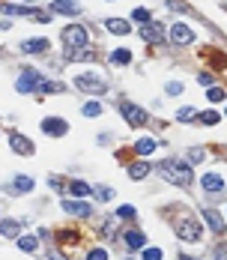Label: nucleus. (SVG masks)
Listing matches in <instances>:
<instances>
[{
  "label": "nucleus",
  "instance_id": "nucleus-37",
  "mask_svg": "<svg viewBox=\"0 0 227 260\" xmlns=\"http://www.w3.org/2000/svg\"><path fill=\"white\" fill-rule=\"evenodd\" d=\"M165 90H168L170 96H179V93H182V84H179V81H170V84H168Z\"/></svg>",
  "mask_w": 227,
  "mask_h": 260
},
{
  "label": "nucleus",
  "instance_id": "nucleus-9",
  "mask_svg": "<svg viewBox=\"0 0 227 260\" xmlns=\"http://www.w3.org/2000/svg\"><path fill=\"white\" fill-rule=\"evenodd\" d=\"M42 132L51 135V138H60V135L69 132V126H66L63 120H57V117H45V120H42Z\"/></svg>",
  "mask_w": 227,
  "mask_h": 260
},
{
  "label": "nucleus",
  "instance_id": "nucleus-17",
  "mask_svg": "<svg viewBox=\"0 0 227 260\" xmlns=\"http://www.w3.org/2000/svg\"><path fill=\"white\" fill-rule=\"evenodd\" d=\"M203 218H206V225L212 228V233H221L224 231V221H221V215L215 209H203Z\"/></svg>",
  "mask_w": 227,
  "mask_h": 260
},
{
  "label": "nucleus",
  "instance_id": "nucleus-12",
  "mask_svg": "<svg viewBox=\"0 0 227 260\" xmlns=\"http://www.w3.org/2000/svg\"><path fill=\"white\" fill-rule=\"evenodd\" d=\"M63 209H66V212H72V215H81V218L93 215V209H90V203H87V201H63Z\"/></svg>",
  "mask_w": 227,
  "mask_h": 260
},
{
  "label": "nucleus",
  "instance_id": "nucleus-35",
  "mask_svg": "<svg viewBox=\"0 0 227 260\" xmlns=\"http://www.w3.org/2000/svg\"><path fill=\"white\" fill-rule=\"evenodd\" d=\"M143 260H162V248H146L143 251Z\"/></svg>",
  "mask_w": 227,
  "mask_h": 260
},
{
  "label": "nucleus",
  "instance_id": "nucleus-23",
  "mask_svg": "<svg viewBox=\"0 0 227 260\" xmlns=\"http://www.w3.org/2000/svg\"><path fill=\"white\" fill-rule=\"evenodd\" d=\"M66 57H69V60H93L96 54H93V51H87V48H69V51H66Z\"/></svg>",
  "mask_w": 227,
  "mask_h": 260
},
{
  "label": "nucleus",
  "instance_id": "nucleus-2",
  "mask_svg": "<svg viewBox=\"0 0 227 260\" xmlns=\"http://www.w3.org/2000/svg\"><path fill=\"white\" fill-rule=\"evenodd\" d=\"M176 233H179V239H185V242H200L203 228L198 225L195 215H179V218H176Z\"/></svg>",
  "mask_w": 227,
  "mask_h": 260
},
{
  "label": "nucleus",
  "instance_id": "nucleus-16",
  "mask_svg": "<svg viewBox=\"0 0 227 260\" xmlns=\"http://www.w3.org/2000/svg\"><path fill=\"white\" fill-rule=\"evenodd\" d=\"M156 146H159L156 138H141V141H135V153H138V156H149Z\"/></svg>",
  "mask_w": 227,
  "mask_h": 260
},
{
  "label": "nucleus",
  "instance_id": "nucleus-33",
  "mask_svg": "<svg viewBox=\"0 0 227 260\" xmlns=\"http://www.w3.org/2000/svg\"><path fill=\"white\" fill-rule=\"evenodd\" d=\"M96 195H99L102 201H111V198H114V189H111V185H99V189H96Z\"/></svg>",
  "mask_w": 227,
  "mask_h": 260
},
{
  "label": "nucleus",
  "instance_id": "nucleus-22",
  "mask_svg": "<svg viewBox=\"0 0 227 260\" xmlns=\"http://www.w3.org/2000/svg\"><path fill=\"white\" fill-rule=\"evenodd\" d=\"M111 63H117V66H126V63H132V51L129 48H117L111 54Z\"/></svg>",
  "mask_w": 227,
  "mask_h": 260
},
{
  "label": "nucleus",
  "instance_id": "nucleus-20",
  "mask_svg": "<svg viewBox=\"0 0 227 260\" xmlns=\"http://www.w3.org/2000/svg\"><path fill=\"white\" fill-rule=\"evenodd\" d=\"M149 173V165L146 162H135V165H129V176L132 179H143Z\"/></svg>",
  "mask_w": 227,
  "mask_h": 260
},
{
  "label": "nucleus",
  "instance_id": "nucleus-10",
  "mask_svg": "<svg viewBox=\"0 0 227 260\" xmlns=\"http://www.w3.org/2000/svg\"><path fill=\"white\" fill-rule=\"evenodd\" d=\"M141 36H143V42H162L165 39V30H162V24L149 21V24L141 27Z\"/></svg>",
  "mask_w": 227,
  "mask_h": 260
},
{
  "label": "nucleus",
  "instance_id": "nucleus-26",
  "mask_svg": "<svg viewBox=\"0 0 227 260\" xmlns=\"http://www.w3.org/2000/svg\"><path fill=\"white\" fill-rule=\"evenodd\" d=\"M198 120H200L203 126H215V123H218L221 117L215 114V111H203V114H198Z\"/></svg>",
  "mask_w": 227,
  "mask_h": 260
},
{
  "label": "nucleus",
  "instance_id": "nucleus-13",
  "mask_svg": "<svg viewBox=\"0 0 227 260\" xmlns=\"http://www.w3.org/2000/svg\"><path fill=\"white\" fill-rule=\"evenodd\" d=\"M123 242H126L129 251H141V248L146 245V239H143L141 231H126V233H123Z\"/></svg>",
  "mask_w": 227,
  "mask_h": 260
},
{
  "label": "nucleus",
  "instance_id": "nucleus-6",
  "mask_svg": "<svg viewBox=\"0 0 227 260\" xmlns=\"http://www.w3.org/2000/svg\"><path fill=\"white\" fill-rule=\"evenodd\" d=\"M120 114H123V120L129 126H143L146 123V111L138 108V105H132V102H120Z\"/></svg>",
  "mask_w": 227,
  "mask_h": 260
},
{
  "label": "nucleus",
  "instance_id": "nucleus-34",
  "mask_svg": "<svg viewBox=\"0 0 227 260\" xmlns=\"http://www.w3.org/2000/svg\"><path fill=\"white\" fill-rule=\"evenodd\" d=\"M87 260H108V251H105V248H93V251L87 254Z\"/></svg>",
  "mask_w": 227,
  "mask_h": 260
},
{
  "label": "nucleus",
  "instance_id": "nucleus-31",
  "mask_svg": "<svg viewBox=\"0 0 227 260\" xmlns=\"http://www.w3.org/2000/svg\"><path fill=\"white\" fill-rule=\"evenodd\" d=\"M132 18H135V21H141V24H149V21H153L146 9H135V12H132Z\"/></svg>",
  "mask_w": 227,
  "mask_h": 260
},
{
  "label": "nucleus",
  "instance_id": "nucleus-19",
  "mask_svg": "<svg viewBox=\"0 0 227 260\" xmlns=\"http://www.w3.org/2000/svg\"><path fill=\"white\" fill-rule=\"evenodd\" d=\"M12 189H15L18 195H27V192L36 189V182H33L30 176H15V179H12Z\"/></svg>",
  "mask_w": 227,
  "mask_h": 260
},
{
  "label": "nucleus",
  "instance_id": "nucleus-4",
  "mask_svg": "<svg viewBox=\"0 0 227 260\" xmlns=\"http://www.w3.org/2000/svg\"><path fill=\"white\" fill-rule=\"evenodd\" d=\"M87 30H84V24H69L66 30H63V42H66V48H87Z\"/></svg>",
  "mask_w": 227,
  "mask_h": 260
},
{
  "label": "nucleus",
  "instance_id": "nucleus-29",
  "mask_svg": "<svg viewBox=\"0 0 227 260\" xmlns=\"http://www.w3.org/2000/svg\"><path fill=\"white\" fill-rule=\"evenodd\" d=\"M135 215H138L135 206H120V209H117V218H123V221H129V218H135Z\"/></svg>",
  "mask_w": 227,
  "mask_h": 260
},
{
  "label": "nucleus",
  "instance_id": "nucleus-15",
  "mask_svg": "<svg viewBox=\"0 0 227 260\" xmlns=\"http://www.w3.org/2000/svg\"><path fill=\"white\" fill-rule=\"evenodd\" d=\"M51 9L60 12V15H78V12H81V6H78V3H72V0H54Z\"/></svg>",
  "mask_w": 227,
  "mask_h": 260
},
{
  "label": "nucleus",
  "instance_id": "nucleus-1",
  "mask_svg": "<svg viewBox=\"0 0 227 260\" xmlns=\"http://www.w3.org/2000/svg\"><path fill=\"white\" fill-rule=\"evenodd\" d=\"M159 173L170 182V185H192V179H195V173H192V165L188 162H176V159H168V162H162L159 165Z\"/></svg>",
  "mask_w": 227,
  "mask_h": 260
},
{
  "label": "nucleus",
  "instance_id": "nucleus-18",
  "mask_svg": "<svg viewBox=\"0 0 227 260\" xmlns=\"http://www.w3.org/2000/svg\"><path fill=\"white\" fill-rule=\"evenodd\" d=\"M105 27L111 30V33H117V36H126L132 27H129V21H123V18H108L105 21Z\"/></svg>",
  "mask_w": 227,
  "mask_h": 260
},
{
  "label": "nucleus",
  "instance_id": "nucleus-38",
  "mask_svg": "<svg viewBox=\"0 0 227 260\" xmlns=\"http://www.w3.org/2000/svg\"><path fill=\"white\" fill-rule=\"evenodd\" d=\"M188 159H192V162H200V159H203V150H198V146H195V150L188 153Z\"/></svg>",
  "mask_w": 227,
  "mask_h": 260
},
{
  "label": "nucleus",
  "instance_id": "nucleus-11",
  "mask_svg": "<svg viewBox=\"0 0 227 260\" xmlns=\"http://www.w3.org/2000/svg\"><path fill=\"white\" fill-rule=\"evenodd\" d=\"M9 144H12V150L21 153V156H33V153H36V146H33L24 135H9Z\"/></svg>",
  "mask_w": 227,
  "mask_h": 260
},
{
  "label": "nucleus",
  "instance_id": "nucleus-21",
  "mask_svg": "<svg viewBox=\"0 0 227 260\" xmlns=\"http://www.w3.org/2000/svg\"><path fill=\"white\" fill-rule=\"evenodd\" d=\"M18 231H21V225H18V221H12V218L0 221V233H3V236H18Z\"/></svg>",
  "mask_w": 227,
  "mask_h": 260
},
{
  "label": "nucleus",
  "instance_id": "nucleus-3",
  "mask_svg": "<svg viewBox=\"0 0 227 260\" xmlns=\"http://www.w3.org/2000/svg\"><path fill=\"white\" fill-rule=\"evenodd\" d=\"M75 87H78V90H84V93H90V96H102V93L108 90V81H105L102 75L84 72V75H78V78H75Z\"/></svg>",
  "mask_w": 227,
  "mask_h": 260
},
{
  "label": "nucleus",
  "instance_id": "nucleus-7",
  "mask_svg": "<svg viewBox=\"0 0 227 260\" xmlns=\"http://www.w3.org/2000/svg\"><path fill=\"white\" fill-rule=\"evenodd\" d=\"M170 42L179 48V45H192L195 42V33H192V27L188 24H173L170 27Z\"/></svg>",
  "mask_w": 227,
  "mask_h": 260
},
{
  "label": "nucleus",
  "instance_id": "nucleus-32",
  "mask_svg": "<svg viewBox=\"0 0 227 260\" xmlns=\"http://www.w3.org/2000/svg\"><path fill=\"white\" fill-rule=\"evenodd\" d=\"M45 93H63V81H45Z\"/></svg>",
  "mask_w": 227,
  "mask_h": 260
},
{
  "label": "nucleus",
  "instance_id": "nucleus-39",
  "mask_svg": "<svg viewBox=\"0 0 227 260\" xmlns=\"http://www.w3.org/2000/svg\"><path fill=\"white\" fill-rule=\"evenodd\" d=\"M224 117H227V111H224Z\"/></svg>",
  "mask_w": 227,
  "mask_h": 260
},
{
  "label": "nucleus",
  "instance_id": "nucleus-27",
  "mask_svg": "<svg viewBox=\"0 0 227 260\" xmlns=\"http://www.w3.org/2000/svg\"><path fill=\"white\" fill-rule=\"evenodd\" d=\"M81 111H84L87 117H99V114H102V105H99V102H87Z\"/></svg>",
  "mask_w": 227,
  "mask_h": 260
},
{
  "label": "nucleus",
  "instance_id": "nucleus-28",
  "mask_svg": "<svg viewBox=\"0 0 227 260\" xmlns=\"http://www.w3.org/2000/svg\"><path fill=\"white\" fill-rule=\"evenodd\" d=\"M206 99H209V102H224V99H227V93H224L221 87H209V93H206Z\"/></svg>",
  "mask_w": 227,
  "mask_h": 260
},
{
  "label": "nucleus",
  "instance_id": "nucleus-24",
  "mask_svg": "<svg viewBox=\"0 0 227 260\" xmlns=\"http://www.w3.org/2000/svg\"><path fill=\"white\" fill-rule=\"evenodd\" d=\"M36 245H39V242H36V236H33V233L18 236V248H21V251H36Z\"/></svg>",
  "mask_w": 227,
  "mask_h": 260
},
{
  "label": "nucleus",
  "instance_id": "nucleus-36",
  "mask_svg": "<svg viewBox=\"0 0 227 260\" xmlns=\"http://www.w3.org/2000/svg\"><path fill=\"white\" fill-rule=\"evenodd\" d=\"M198 84H203V87H212V75H209V72H198Z\"/></svg>",
  "mask_w": 227,
  "mask_h": 260
},
{
  "label": "nucleus",
  "instance_id": "nucleus-30",
  "mask_svg": "<svg viewBox=\"0 0 227 260\" xmlns=\"http://www.w3.org/2000/svg\"><path fill=\"white\" fill-rule=\"evenodd\" d=\"M192 117H195V108H182L179 114H176V120H179V123H192Z\"/></svg>",
  "mask_w": 227,
  "mask_h": 260
},
{
  "label": "nucleus",
  "instance_id": "nucleus-14",
  "mask_svg": "<svg viewBox=\"0 0 227 260\" xmlns=\"http://www.w3.org/2000/svg\"><path fill=\"white\" fill-rule=\"evenodd\" d=\"M21 51L24 54H45L48 51V39H27V42H21Z\"/></svg>",
  "mask_w": 227,
  "mask_h": 260
},
{
  "label": "nucleus",
  "instance_id": "nucleus-25",
  "mask_svg": "<svg viewBox=\"0 0 227 260\" xmlns=\"http://www.w3.org/2000/svg\"><path fill=\"white\" fill-rule=\"evenodd\" d=\"M90 192H93V189H90L87 182H72V185H69V195H75V198H87Z\"/></svg>",
  "mask_w": 227,
  "mask_h": 260
},
{
  "label": "nucleus",
  "instance_id": "nucleus-5",
  "mask_svg": "<svg viewBox=\"0 0 227 260\" xmlns=\"http://www.w3.org/2000/svg\"><path fill=\"white\" fill-rule=\"evenodd\" d=\"M15 87H18V93H36V90H42V87H45V78L39 75V72H30V69H24Z\"/></svg>",
  "mask_w": 227,
  "mask_h": 260
},
{
  "label": "nucleus",
  "instance_id": "nucleus-8",
  "mask_svg": "<svg viewBox=\"0 0 227 260\" xmlns=\"http://www.w3.org/2000/svg\"><path fill=\"white\" fill-rule=\"evenodd\" d=\"M200 189H203L206 195H221V192H224V179H221L218 173H203Z\"/></svg>",
  "mask_w": 227,
  "mask_h": 260
}]
</instances>
